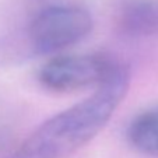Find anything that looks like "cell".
<instances>
[{
  "mask_svg": "<svg viewBox=\"0 0 158 158\" xmlns=\"http://www.w3.org/2000/svg\"><path fill=\"white\" fill-rule=\"evenodd\" d=\"M130 85V70L119 64L93 95L49 118L20 144L11 158H67L106 126Z\"/></svg>",
  "mask_w": 158,
  "mask_h": 158,
  "instance_id": "1",
  "label": "cell"
},
{
  "mask_svg": "<svg viewBox=\"0 0 158 158\" xmlns=\"http://www.w3.org/2000/svg\"><path fill=\"white\" fill-rule=\"evenodd\" d=\"M93 27V17L81 7L51 6L32 18L28 39L35 53L52 55L85 39Z\"/></svg>",
  "mask_w": 158,
  "mask_h": 158,
  "instance_id": "2",
  "label": "cell"
},
{
  "mask_svg": "<svg viewBox=\"0 0 158 158\" xmlns=\"http://www.w3.org/2000/svg\"><path fill=\"white\" fill-rule=\"evenodd\" d=\"M119 62L104 55H69L51 59L42 66L39 83L49 91L72 93L98 87L112 74Z\"/></svg>",
  "mask_w": 158,
  "mask_h": 158,
  "instance_id": "3",
  "label": "cell"
},
{
  "mask_svg": "<svg viewBox=\"0 0 158 158\" xmlns=\"http://www.w3.org/2000/svg\"><path fill=\"white\" fill-rule=\"evenodd\" d=\"M127 139L137 151L158 158V106L144 110L131 120Z\"/></svg>",
  "mask_w": 158,
  "mask_h": 158,
  "instance_id": "4",
  "label": "cell"
},
{
  "mask_svg": "<svg viewBox=\"0 0 158 158\" xmlns=\"http://www.w3.org/2000/svg\"><path fill=\"white\" fill-rule=\"evenodd\" d=\"M120 27L126 35L150 36L158 34V3L140 2L123 11Z\"/></svg>",
  "mask_w": 158,
  "mask_h": 158,
  "instance_id": "5",
  "label": "cell"
}]
</instances>
